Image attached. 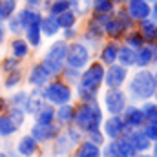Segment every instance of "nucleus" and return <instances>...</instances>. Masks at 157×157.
<instances>
[{
  "mask_svg": "<svg viewBox=\"0 0 157 157\" xmlns=\"http://www.w3.org/2000/svg\"><path fill=\"white\" fill-rule=\"evenodd\" d=\"M15 7H17V0H0V20L9 18Z\"/></svg>",
  "mask_w": 157,
  "mask_h": 157,
  "instance_id": "obj_37",
  "label": "nucleus"
},
{
  "mask_svg": "<svg viewBox=\"0 0 157 157\" xmlns=\"http://www.w3.org/2000/svg\"><path fill=\"white\" fill-rule=\"evenodd\" d=\"M73 115H75V106L71 102L55 106V122L57 124H60L64 128L68 124H73Z\"/></svg>",
  "mask_w": 157,
  "mask_h": 157,
  "instance_id": "obj_17",
  "label": "nucleus"
},
{
  "mask_svg": "<svg viewBox=\"0 0 157 157\" xmlns=\"http://www.w3.org/2000/svg\"><path fill=\"white\" fill-rule=\"evenodd\" d=\"M115 144H117V148H119V150H121V152H122L126 157H135V155H137L126 133H124V135H121L119 139H115Z\"/></svg>",
  "mask_w": 157,
  "mask_h": 157,
  "instance_id": "obj_31",
  "label": "nucleus"
},
{
  "mask_svg": "<svg viewBox=\"0 0 157 157\" xmlns=\"http://www.w3.org/2000/svg\"><path fill=\"white\" fill-rule=\"evenodd\" d=\"M64 133H66V137L70 139V143H71L73 146H77L78 143L84 139V133L78 130L75 124H68V126H66V130H64Z\"/></svg>",
  "mask_w": 157,
  "mask_h": 157,
  "instance_id": "obj_36",
  "label": "nucleus"
},
{
  "mask_svg": "<svg viewBox=\"0 0 157 157\" xmlns=\"http://www.w3.org/2000/svg\"><path fill=\"white\" fill-rule=\"evenodd\" d=\"M62 132V126L57 124V122H48V124H40V122H35L31 126V135L35 137V141L42 144V143H51L59 133Z\"/></svg>",
  "mask_w": 157,
  "mask_h": 157,
  "instance_id": "obj_8",
  "label": "nucleus"
},
{
  "mask_svg": "<svg viewBox=\"0 0 157 157\" xmlns=\"http://www.w3.org/2000/svg\"><path fill=\"white\" fill-rule=\"evenodd\" d=\"M17 154L20 157H35L39 152V143L35 141V137L31 133L28 135H22L18 141H17Z\"/></svg>",
  "mask_w": 157,
  "mask_h": 157,
  "instance_id": "obj_14",
  "label": "nucleus"
},
{
  "mask_svg": "<svg viewBox=\"0 0 157 157\" xmlns=\"http://www.w3.org/2000/svg\"><path fill=\"white\" fill-rule=\"evenodd\" d=\"M132 2H139V0H130V4H132Z\"/></svg>",
  "mask_w": 157,
  "mask_h": 157,
  "instance_id": "obj_59",
  "label": "nucleus"
},
{
  "mask_svg": "<svg viewBox=\"0 0 157 157\" xmlns=\"http://www.w3.org/2000/svg\"><path fill=\"white\" fill-rule=\"evenodd\" d=\"M26 2H28L29 6H39V4L42 2V0H26Z\"/></svg>",
  "mask_w": 157,
  "mask_h": 157,
  "instance_id": "obj_52",
  "label": "nucleus"
},
{
  "mask_svg": "<svg viewBox=\"0 0 157 157\" xmlns=\"http://www.w3.org/2000/svg\"><path fill=\"white\" fill-rule=\"evenodd\" d=\"M90 62V51L84 44H71L68 46V51H66V66L70 68H75V70H82L86 68Z\"/></svg>",
  "mask_w": 157,
  "mask_h": 157,
  "instance_id": "obj_7",
  "label": "nucleus"
},
{
  "mask_svg": "<svg viewBox=\"0 0 157 157\" xmlns=\"http://www.w3.org/2000/svg\"><path fill=\"white\" fill-rule=\"evenodd\" d=\"M75 18H77V17H75V13H73V11H68V9H66L64 13L57 15L59 26H60V28H64V29H66V28H71V26L75 24Z\"/></svg>",
  "mask_w": 157,
  "mask_h": 157,
  "instance_id": "obj_38",
  "label": "nucleus"
},
{
  "mask_svg": "<svg viewBox=\"0 0 157 157\" xmlns=\"http://www.w3.org/2000/svg\"><path fill=\"white\" fill-rule=\"evenodd\" d=\"M141 37L146 40V42H155L157 40V26L152 20H143V26H141Z\"/></svg>",
  "mask_w": 157,
  "mask_h": 157,
  "instance_id": "obj_27",
  "label": "nucleus"
},
{
  "mask_svg": "<svg viewBox=\"0 0 157 157\" xmlns=\"http://www.w3.org/2000/svg\"><path fill=\"white\" fill-rule=\"evenodd\" d=\"M117 53H119V48L115 44H108L104 49H102V53H101V59H102V62L104 64H115L117 62Z\"/></svg>",
  "mask_w": 157,
  "mask_h": 157,
  "instance_id": "obj_30",
  "label": "nucleus"
},
{
  "mask_svg": "<svg viewBox=\"0 0 157 157\" xmlns=\"http://www.w3.org/2000/svg\"><path fill=\"white\" fill-rule=\"evenodd\" d=\"M104 28H106V33H108L110 37H113V39L121 37V35L124 33V29H126V26H124L121 20H108Z\"/></svg>",
  "mask_w": 157,
  "mask_h": 157,
  "instance_id": "obj_33",
  "label": "nucleus"
},
{
  "mask_svg": "<svg viewBox=\"0 0 157 157\" xmlns=\"http://www.w3.org/2000/svg\"><path fill=\"white\" fill-rule=\"evenodd\" d=\"M42 97L46 102L53 104V106H60V104H68L73 99V90L68 82L64 80H51L42 88Z\"/></svg>",
  "mask_w": 157,
  "mask_h": 157,
  "instance_id": "obj_4",
  "label": "nucleus"
},
{
  "mask_svg": "<svg viewBox=\"0 0 157 157\" xmlns=\"http://www.w3.org/2000/svg\"><path fill=\"white\" fill-rule=\"evenodd\" d=\"M128 78V68L121 66V64H110L108 70H104V84L106 88H122V84Z\"/></svg>",
  "mask_w": 157,
  "mask_h": 157,
  "instance_id": "obj_10",
  "label": "nucleus"
},
{
  "mask_svg": "<svg viewBox=\"0 0 157 157\" xmlns=\"http://www.w3.org/2000/svg\"><path fill=\"white\" fill-rule=\"evenodd\" d=\"M93 9L102 15V13H110L112 11V0H93Z\"/></svg>",
  "mask_w": 157,
  "mask_h": 157,
  "instance_id": "obj_44",
  "label": "nucleus"
},
{
  "mask_svg": "<svg viewBox=\"0 0 157 157\" xmlns=\"http://www.w3.org/2000/svg\"><path fill=\"white\" fill-rule=\"evenodd\" d=\"M44 102H46V101H44V97H42V88H33V91H29V95H28L24 112H26L28 115H33V117H35V113L42 108Z\"/></svg>",
  "mask_w": 157,
  "mask_h": 157,
  "instance_id": "obj_18",
  "label": "nucleus"
},
{
  "mask_svg": "<svg viewBox=\"0 0 157 157\" xmlns=\"http://www.w3.org/2000/svg\"><path fill=\"white\" fill-rule=\"evenodd\" d=\"M88 6H90V0H70V7H73L75 9L73 13H78V15L86 13Z\"/></svg>",
  "mask_w": 157,
  "mask_h": 157,
  "instance_id": "obj_45",
  "label": "nucleus"
},
{
  "mask_svg": "<svg viewBox=\"0 0 157 157\" xmlns=\"http://www.w3.org/2000/svg\"><path fill=\"white\" fill-rule=\"evenodd\" d=\"M104 80V66L93 62L80 73L77 82V97L80 102H97V93Z\"/></svg>",
  "mask_w": 157,
  "mask_h": 157,
  "instance_id": "obj_1",
  "label": "nucleus"
},
{
  "mask_svg": "<svg viewBox=\"0 0 157 157\" xmlns=\"http://www.w3.org/2000/svg\"><path fill=\"white\" fill-rule=\"evenodd\" d=\"M20 82H22V71H20V68H18V70H15V71L6 73L4 88H6V90H15L17 86H20Z\"/></svg>",
  "mask_w": 157,
  "mask_h": 157,
  "instance_id": "obj_29",
  "label": "nucleus"
},
{
  "mask_svg": "<svg viewBox=\"0 0 157 157\" xmlns=\"http://www.w3.org/2000/svg\"><path fill=\"white\" fill-rule=\"evenodd\" d=\"M101 130H102L106 141H115L121 135H124L130 128H126V124H124V121L121 119V115H110L108 119L102 121Z\"/></svg>",
  "mask_w": 157,
  "mask_h": 157,
  "instance_id": "obj_9",
  "label": "nucleus"
},
{
  "mask_svg": "<svg viewBox=\"0 0 157 157\" xmlns=\"http://www.w3.org/2000/svg\"><path fill=\"white\" fill-rule=\"evenodd\" d=\"M135 157H152V155H150V154H146V152H144V154H137V155H135Z\"/></svg>",
  "mask_w": 157,
  "mask_h": 157,
  "instance_id": "obj_54",
  "label": "nucleus"
},
{
  "mask_svg": "<svg viewBox=\"0 0 157 157\" xmlns=\"http://www.w3.org/2000/svg\"><path fill=\"white\" fill-rule=\"evenodd\" d=\"M11 53H13V57H17L18 60H22L24 57H28V53H29V48H28V42L26 40H15L13 44H11Z\"/></svg>",
  "mask_w": 157,
  "mask_h": 157,
  "instance_id": "obj_32",
  "label": "nucleus"
},
{
  "mask_svg": "<svg viewBox=\"0 0 157 157\" xmlns=\"http://www.w3.org/2000/svg\"><path fill=\"white\" fill-rule=\"evenodd\" d=\"M28 95H29V91H26V90L15 91V93L7 99V104H9V106H17V108H24V106H26V101H28Z\"/></svg>",
  "mask_w": 157,
  "mask_h": 157,
  "instance_id": "obj_34",
  "label": "nucleus"
},
{
  "mask_svg": "<svg viewBox=\"0 0 157 157\" xmlns=\"http://www.w3.org/2000/svg\"><path fill=\"white\" fill-rule=\"evenodd\" d=\"M117 60L121 66L124 68H132L135 66V49L124 46V48H119V53H117Z\"/></svg>",
  "mask_w": 157,
  "mask_h": 157,
  "instance_id": "obj_22",
  "label": "nucleus"
},
{
  "mask_svg": "<svg viewBox=\"0 0 157 157\" xmlns=\"http://www.w3.org/2000/svg\"><path fill=\"white\" fill-rule=\"evenodd\" d=\"M154 13H155V18H157V4L154 6Z\"/></svg>",
  "mask_w": 157,
  "mask_h": 157,
  "instance_id": "obj_57",
  "label": "nucleus"
},
{
  "mask_svg": "<svg viewBox=\"0 0 157 157\" xmlns=\"http://www.w3.org/2000/svg\"><path fill=\"white\" fill-rule=\"evenodd\" d=\"M157 62V44L150 42L146 46H141L139 51L135 53V66L139 68H148L150 64Z\"/></svg>",
  "mask_w": 157,
  "mask_h": 157,
  "instance_id": "obj_12",
  "label": "nucleus"
},
{
  "mask_svg": "<svg viewBox=\"0 0 157 157\" xmlns=\"http://www.w3.org/2000/svg\"><path fill=\"white\" fill-rule=\"evenodd\" d=\"M6 110H7V101H6L4 97H0V115H2Z\"/></svg>",
  "mask_w": 157,
  "mask_h": 157,
  "instance_id": "obj_48",
  "label": "nucleus"
},
{
  "mask_svg": "<svg viewBox=\"0 0 157 157\" xmlns=\"http://www.w3.org/2000/svg\"><path fill=\"white\" fill-rule=\"evenodd\" d=\"M152 157H157V143H152Z\"/></svg>",
  "mask_w": 157,
  "mask_h": 157,
  "instance_id": "obj_51",
  "label": "nucleus"
},
{
  "mask_svg": "<svg viewBox=\"0 0 157 157\" xmlns=\"http://www.w3.org/2000/svg\"><path fill=\"white\" fill-rule=\"evenodd\" d=\"M157 90L155 78H154V73L148 71L146 68H141L133 77L130 78V84H128V93L133 101H150L154 97Z\"/></svg>",
  "mask_w": 157,
  "mask_h": 157,
  "instance_id": "obj_3",
  "label": "nucleus"
},
{
  "mask_svg": "<svg viewBox=\"0 0 157 157\" xmlns=\"http://www.w3.org/2000/svg\"><path fill=\"white\" fill-rule=\"evenodd\" d=\"M0 146H2V139H0Z\"/></svg>",
  "mask_w": 157,
  "mask_h": 157,
  "instance_id": "obj_60",
  "label": "nucleus"
},
{
  "mask_svg": "<svg viewBox=\"0 0 157 157\" xmlns=\"http://www.w3.org/2000/svg\"><path fill=\"white\" fill-rule=\"evenodd\" d=\"M66 29H68V31L64 33V37H66V39H73V37H75V29H71V28H66Z\"/></svg>",
  "mask_w": 157,
  "mask_h": 157,
  "instance_id": "obj_50",
  "label": "nucleus"
},
{
  "mask_svg": "<svg viewBox=\"0 0 157 157\" xmlns=\"http://www.w3.org/2000/svg\"><path fill=\"white\" fill-rule=\"evenodd\" d=\"M104 121V110L101 108L99 102H80L75 106V115H73V124L86 135L91 130L101 128Z\"/></svg>",
  "mask_w": 157,
  "mask_h": 157,
  "instance_id": "obj_2",
  "label": "nucleus"
},
{
  "mask_svg": "<svg viewBox=\"0 0 157 157\" xmlns=\"http://www.w3.org/2000/svg\"><path fill=\"white\" fill-rule=\"evenodd\" d=\"M51 143H53V144H51V154H53L55 157H68L70 154H71V150L75 148V146L70 143V139L66 137L64 132H60Z\"/></svg>",
  "mask_w": 157,
  "mask_h": 157,
  "instance_id": "obj_15",
  "label": "nucleus"
},
{
  "mask_svg": "<svg viewBox=\"0 0 157 157\" xmlns=\"http://www.w3.org/2000/svg\"><path fill=\"white\" fill-rule=\"evenodd\" d=\"M18 20H20V26L28 29V28L33 26V24H40L42 17H40V13H37V11H29V9H26V11H22V13L18 15Z\"/></svg>",
  "mask_w": 157,
  "mask_h": 157,
  "instance_id": "obj_26",
  "label": "nucleus"
},
{
  "mask_svg": "<svg viewBox=\"0 0 157 157\" xmlns=\"http://www.w3.org/2000/svg\"><path fill=\"white\" fill-rule=\"evenodd\" d=\"M66 51H68V44L64 40H59V42H55L49 48V51L46 53L44 60L40 62L48 70V73L51 77H57V75L62 73L64 64H66Z\"/></svg>",
  "mask_w": 157,
  "mask_h": 157,
  "instance_id": "obj_5",
  "label": "nucleus"
},
{
  "mask_svg": "<svg viewBox=\"0 0 157 157\" xmlns=\"http://www.w3.org/2000/svg\"><path fill=\"white\" fill-rule=\"evenodd\" d=\"M86 139H88V141H91V143H93V144H97V146H102V144L106 143V137H104V133H102V130H101V128L88 132V133H86Z\"/></svg>",
  "mask_w": 157,
  "mask_h": 157,
  "instance_id": "obj_39",
  "label": "nucleus"
},
{
  "mask_svg": "<svg viewBox=\"0 0 157 157\" xmlns=\"http://www.w3.org/2000/svg\"><path fill=\"white\" fill-rule=\"evenodd\" d=\"M59 20H57V17L55 15H49V17H46V18H42L40 20V29L44 31V35H48V37H53V35H57L59 33Z\"/></svg>",
  "mask_w": 157,
  "mask_h": 157,
  "instance_id": "obj_25",
  "label": "nucleus"
},
{
  "mask_svg": "<svg viewBox=\"0 0 157 157\" xmlns=\"http://www.w3.org/2000/svg\"><path fill=\"white\" fill-rule=\"evenodd\" d=\"M101 157H126V155L117 148L115 141H108V143H104L102 148H101Z\"/></svg>",
  "mask_w": 157,
  "mask_h": 157,
  "instance_id": "obj_35",
  "label": "nucleus"
},
{
  "mask_svg": "<svg viewBox=\"0 0 157 157\" xmlns=\"http://www.w3.org/2000/svg\"><path fill=\"white\" fill-rule=\"evenodd\" d=\"M141 110H143V113H144V119H146V122H154L157 124V102L155 101H144L143 102V106H141Z\"/></svg>",
  "mask_w": 157,
  "mask_h": 157,
  "instance_id": "obj_28",
  "label": "nucleus"
},
{
  "mask_svg": "<svg viewBox=\"0 0 157 157\" xmlns=\"http://www.w3.org/2000/svg\"><path fill=\"white\" fill-rule=\"evenodd\" d=\"M18 26H20V20L15 18V20L11 22V31H18Z\"/></svg>",
  "mask_w": 157,
  "mask_h": 157,
  "instance_id": "obj_49",
  "label": "nucleus"
},
{
  "mask_svg": "<svg viewBox=\"0 0 157 157\" xmlns=\"http://www.w3.org/2000/svg\"><path fill=\"white\" fill-rule=\"evenodd\" d=\"M152 99H154V101L157 102V90H155V93H154V97H152Z\"/></svg>",
  "mask_w": 157,
  "mask_h": 157,
  "instance_id": "obj_56",
  "label": "nucleus"
},
{
  "mask_svg": "<svg viewBox=\"0 0 157 157\" xmlns=\"http://www.w3.org/2000/svg\"><path fill=\"white\" fill-rule=\"evenodd\" d=\"M6 115L13 121V124H15L18 130L24 126L26 117H28V113L24 112V108H17V106H7V110H6Z\"/></svg>",
  "mask_w": 157,
  "mask_h": 157,
  "instance_id": "obj_23",
  "label": "nucleus"
},
{
  "mask_svg": "<svg viewBox=\"0 0 157 157\" xmlns=\"http://www.w3.org/2000/svg\"><path fill=\"white\" fill-rule=\"evenodd\" d=\"M126 135H128V139H130V143H132V146H133L135 154H144V152H148V150H150L152 141L146 137V133L143 132V128L128 130V132H126Z\"/></svg>",
  "mask_w": 157,
  "mask_h": 157,
  "instance_id": "obj_13",
  "label": "nucleus"
},
{
  "mask_svg": "<svg viewBox=\"0 0 157 157\" xmlns=\"http://www.w3.org/2000/svg\"><path fill=\"white\" fill-rule=\"evenodd\" d=\"M143 132L146 133V137H148L152 143H157V124H154V122H144Z\"/></svg>",
  "mask_w": 157,
  "mask_h": 157,
  "instance_id": "obj_46",
  "label": "nucleus"
},
{
  "mask_svg": "<svg viewBox=\"0 0 157 157\" xmlns=\"http://www.w3.org/2000/svg\"><path fill=\"white\" fill-rule=\"evenodd\" d=\"M35 122H40V124L55 122V106L49 104V102H44L42 108L35 113Z\"/></svg>",
  "mask_w": 157,
  "mask_h": 157,
  "instance_id": "obj_20",
  "label": "nucleus"
},
{
  "mask_svg": "<svg viewBox=\"0 0 157 157\" xmlns=\"http://www.w3.org/2000/svg\"><path fill=\"white\" fill-rule=\"evenodd\" d=\"M18 132V128L13 124V121L6 115V112L0 115V139H7L11 135H15Z\"/></svg>",
  "mask_w": 157,
  "mask_h": 157,
  "instance_id": "obj_24",
  "label": "nucleus"
},
{
  "mask_svg": "<svg viewBox=\"0 0 157 157\" xmlns=\"http://www.w3.org/2000/svg\"><path fill=\"white\" fill-rule=\"evenodd\" d=\"M121 119L124 121L126 128H130V130L143 128V126H144V122H146V119H144V113H143L141 106H135V104H128V106L122 110Z\"/></svg>",
  "mask_w": 157,
  "mask_h": 157,
  "instance_id": "obj_11",
  "label": "nucleus"
},
{
  "mask_svg": "<svg viewBox=\"0 0 157 157\" xmlns=\"http://www.w3.org/2000/svg\"><path fill=\"white\" fill-rule=\"evenodd\" d=\"M73 157H77V155H75V154H73Z\"/></svg>",
  "mask_w": 157,
  "mask_h": 157,
  "instance_id": "obj_61",
  "label": "nucleus"
},
{
  "mask_svg": "<svg viewBox=\"0 0 157 157\" xmlns=\"http://www.w3.org/2000/svg\"><path fill=\"white\" fill-rule=\"evenodd\" d=\"M130 15H132V18H137V20H144V18L150 15V6H148L144 0H139V2H132V4H130Z\"/></svg>",
  "mask_w": 157,
  "mask_h": 157,
  "instance_id": "obj_21",
  "label": "nucleus"
},
{
  "mask_svg": "<svg viewBox=\"0 0 157 157\" xmlns=\"http://www.w3.org/2000/svg\"><path fill=\"white\" fill-rule=\"evenodd\" d=\"M75 148H77V150H75V155L77 157H101V148H102V146H97V144H93L91 141L82 139Z\"/></svg>",
  "mask_w": 157,
  "mask_h": 157,
  "instance_id": "obj_19",
  "label": "nucleus"
},
{
  "mask_svg": "<svg viewBox=\"0 0 157 157\" xmlns=\"http://www.w3.org/2000/svg\"><path fill=\"white\" fill-rule=\"evenodd\" d=\"M0 66H2V70H4L6 73H9V71H15V70L20 68V60H18L17 57H7Z\"/></svg>",
  "mask_w": 157,
  "mask_h": 157,
  "instance_id": "obj_42",
  "label": "nucleus"
},
{
  "mask_svg": "<svg viewBox=\"0 0 157 157\" xmlns=\"http://www.w3.org/2000/svg\"><path fill=\"white\" fill-rule=\"evenodd\" d=\"M2 40H4V28H2V24H0V44H2Z\"/></svg>",
  "mask_w": 157,
  "mask_h": 157,
  "instance_id": "obj_53",
  "label": "nucleus"
},
{
  "mask_svg": "<svg viewBox=\"0 0 157 157\" xmlns=\"http://www.w3.org/2000/svg\"><path fill=\"white\" fill-rule=\"evenodd\" d=\"M0 157H7V154H6V152H2V150H0Z\"/></svg>",
  "mask_w": 157,
  "mask_h": 157,
  "instance_id": "obj_55",
  "label": "nucleus"
},
{
  "mask_svg": "<svg viewBox=\"0 0 157 157\" xmlns=\"http://www.w3.org/2000/svg\"><path fill=\"white\" fill-rule=\"evenodd\" d=\"M70 7V0H57L53 6H51V13L57 17V15H60V13H64L66 9Z\"/></svg>",
  "mask_w": 157,
  "mask_h": 157,
  "instance_id": "obj_47",
  "label": "nucleus"
},
{
  "mask_svg": "<svg viewBox=\"0 0 157 157\" xmlns=\"http://www.w3.org/2000/svg\"><path fill=\"white\" fill-rule=\"evenodd\" d=\"M28 42L31 46L40 44V24H33V26L28 28Z\"/></svg>",
  "mask_w": 157,
  "mask_h": 157,
  "instance_id": "obj_40",
  "label": "nucleus"
},
{
  "mask_svg": "<svg viewBox=\"0 0 157 157\" xmlns=\"http://www.w3.org/2000/svg\"><path fill=\"white\" fill-rule=\"evenodd\" d=\"M62 73H64V77L66 80L64 82H73V84H77L78 82V77H80V70H75V68H70V66H66L64 70H62Z\"/></svg>",
  "mask_w": 157,
  "mask_h": 157,
  "instance_id": "obj_43",
  "label": "nucleus"
},
{
  "mask_svg": "<svg viewBox=\"0 0 157 157\" xmlns=\"http://www.w3.org/2000/svg\"><path fill=\"white\" fill-rule=\"evenodd\" d=\"M126 42H128V48L132 49H139L141 46H144V39L141 37V33H130L126 37Z\"/></svg>",
  "mask_w": 157,
  "mask_h": 157,
  "instance_id": "obj_41",
  "label": "nucleus"
},
{
  "mask_svg": "<svg viewBox=\"0 0 157 157\" xmlns=\"http://www.w3.org/2000/svg\"><path fill=\"white\" fill-rule=\"evenodd\" d=\"M49 78H51V75L48 73V70H46L42 64H35V66L31 68L29 75H28V82H29V86H33V88H44V86L49 82Z\"/></svg>",
  "mask_w": 157,
  "mask_h": 157,
  "instance_id": "obj_16",
  "label": "nucleus"
},
{
  "mask_svg": "<svg viewBox=\"0 0 157 157\" xmlns=\"http://www.w3.org/2000/svg\"><path fill=\"white\" fill-rule=\"evenodd\" d=\"M154 78H155V84H157V70L154 71Z\"/></svg>",
  "mask_w": 157,
  "mask_h": 157,
  "instance_id": "obj_58",
  "label": "nucleus"
},
{
  "mask_svg": "<svg viewBox=\"0 0 157 157\" xmlns=\"http://www.w3.org/2000/svg\"><path fill=\"white\" fill-rule=\"evenodd\" d=\"M102 106L108 115H121L122 110L128 106V93L122 91V88H108L102 97Z\"/></svg>",
  "mask_w": 157,
  "mask_h": 157,
  "instance_id": "obj_6",
  "label": "nucleus"
}]
</instances>
